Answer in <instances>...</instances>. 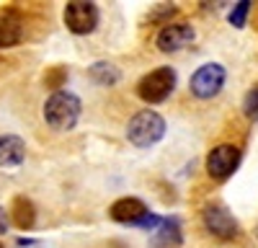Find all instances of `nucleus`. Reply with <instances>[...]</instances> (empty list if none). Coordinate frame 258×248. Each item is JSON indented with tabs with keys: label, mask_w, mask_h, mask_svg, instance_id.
Returning a JSON list of instances; mask_svg holds the SVG:
<instances>
[{
	"label": "nucleus",
	"mask_w": 258,
	"mask_h": 248,
	"mask_svg": "<svg viewBox=\"0 0 258 248\" xmlns=\"http://www.w3.org/2000/svg\"><path fill=\"white\" fill-rule=\"evenodd\" d=\"M197 39L191 24H165L158 34V49L160 52H178L183 47H188Z\"/></svg>",
	"instance_id": "nucleus-9"
},
{
	"label": "nucleus",
	"mask_w": 258,
	"mask_h": 248,
	"mask_svg": "<svg viewBox=\"0 0 258 248\" xmlns=\"http://www.w3.org/2000/svg\"><path fill=\"white\" fill-rule=\"evenodd\" d=\"M8 233V212L0 207V235H6Z\"/></svg>",
	"instance_id": "nucleus-19"
},
{
	"label": "nucleus",
	"mask_w": 258,
	"mask_h": 248,
	"mask_svg": "<svg viewBox=\"0 0 258 248\" xmlns=\"http://www.w3.org/2000/svg\"><path fill=\"white\" fill-rule=\"evenodd\" d=\"M0 248H3V245H0Z\"/></svg>",
	"instance_id": "nucleus-20"
},
{
	"label": "nucleus",
	"mask_w": 258,
	"mask_h": 248,
	"mask_svg": "<svg viewBox=\"0 0 258 248\" xmlns=\"http://www.w3.org/2000/svg\"><path fill=\"white\" fill-rule=\"evenodd\" d=\"M240 165V148L238 145H217V148H212L209 155H207V173L217 181H225L235 173V168Z\"/></svg>",
	"instance_id": "nucleus-5"
},
{
	"label": "nucleus",
	"mask_w": 258,
	"mask_h": 248,
	"mask_svg": "<svg viewBox=\"0 0 258 248\" xmlns=\"http://www.w3.org/2000/svg\"><path fill=\"white\" fill-rule=\"evenodd\" d=\"M243 114L248 119H258V86H253L248 93H245V101H243Z\"/></svg>",
	"instance_id": "nucleus-16"
},
{
	"label": "nucleus",
	"mask_w": 258,
	"mask_h": 248,
	"mask_svg": "<svg viewBox=\"0 0 258 248\" xmlns=\"http://www.w3.org/2000/svg\"><path fill=\"white\" fill-rule=\"evenodd\" d=\"M91 78L98 83V86H116L121 75L111 62H96V65H91Z\"/></svg>",
	"instance_id": "nucleus-14"
},
{
	"label": "nucleus",
	"mask_w": 258,
	"mask_h": 248,
	"mask_svg": "<svg viewBox=\"0 0 258 248\" xmlns=\"http://www.w3.org/2000/svg\"><path fill=\"white\" fill-rule=\"evenodd\" d=\"M80 109H83V103H80V98L75 93L54 91L47 98V103H44V121L57 132H68V130H73L78 124Z\"/></svg>",
	"instance_id": "nucleus-1"
},
{
	"label": "nucleus",
	"mask_w": 258,
	"mask_h": 248,
	"mask_svg": "<svg viewBox=\"0 0 258 248\" xmlns=\"http://www.w3.org/2000/svg\"><path fill=\"white\" fill-rule=\"evenodd\" d=\"M64 75H68V73H64L62 68H54V73H52V75H47V86H49V88H62Z\"/></svg>",
	"instance_id": "nucleus-18"
},
{
	"label": "nucleus",
	"mask_w": 258,
	"mask_h": 248,
	"mask_svg": "<svg viewBox=\"0 0 258 248\" xmlns=\"http://www.w3.org/2000/svg\"><path fill=\"white\" fill-rule=\"evenodd\" d=\"M163 135H165V119L153 109H142L126 124V140L132 142L135 148H142V150L160 142Z\"/></svg>",
	"instance_id": "nucleus-2"
},
{
	"label": "nucleus",
	"mask_w": 258,
	"mask_h": 248,
	"mask_svg": "<svg viewBox=\"0 0 258 248\" xmlns=\"http://www.w3.org/2000/svg\"><path fill=\"white\" fill-rule=\"evenodd\" d=\"M181 243V225L178 217H168L160 222V235L155 238V248H176Z\"/></svg>",
	"instance_id": "nucleus-13"
},
{
	"label": "nucleus",
	"mask_w": 258,
	"mask_h": 248,
	"mask_svg": "<svg viewBox=\"0 0 258 248\" xmlns=\"http://www.w3.org/2000/svg\"><path fill=\"white\" fill-rule=\"evenodd\" d=\"M26 160V142L18 135H0V168H18Z\"/></svg>",
	"instance_id": "nucleus-10"
},
{
	"label": "nucleus",
	"mask_w": 258,
	"mask_h": 248,
	"mask_svg": "<svg viewBox=\"0 0 258 248\" xmlns=\"http://www.w3.org/2000/svg\"><path fill=\"white\" fill-rule=\"evenodd\" d=\"M147 215V207L145 202L135 199V197H124L119 202L111 204V210H109V217L116 220V222H129V225H135L140 217Z\"/></svg>",
	"instance_id": "nucleus-11"
},
{
	"label": "nucleus",
	"mask_w": 258,
	"mask_h": 248,
	"mask_svg": "<svg viewBox=\"0 0 258 248\" xmlns=\"http://www.w3.org/2000/svg\"><path fill=\"white\" fill-rule=\"evenodd\" d=\"M160 222H163V217H158V215H150V212H147V215H145V217H140L135 225H137V227H142V230H150V233H153L155 227H160Z\"/></svg>",
	"instance_id": "nucleus-17"
},
{
	"label": "nucleus",
	"mask_w": 258,
	"mask_h": 248,
	"mask_svg": "<svg viewBox=\"0 0 258 248\" xmlns=\"http://www.w3.org/2000/svg\"><path fill=\"white\" fill-rule=\"evenodd\" d=\"M64 26L73 34L83 36L91 34L98 26V8L96 3H85V0H75V3L64 6Z\"/></svg>",
	"instance_id": "nucleus-6"
},
{
	"label": "nucleus",
	"mask_w": 258,
	"mask_h": 248,
	"mask_svg": "<svg viewBox=\"0 0 258 248\" xmlns=\"http://www.w3.org/2000/svg\"><path fill=\"white\" fill-rule=\"evenodd\" d=\"M248 13H250V0H240V3H235L232 11H230V24H232L235 29H243Z\"/></svg>",
	"instance_id": "nucleus-15"
},
{
	"label": "nucleus",
	"mask_w": 258,
	"mask_h": 248,
	"mask_svg": "<svg viewBox=\"0 0 258 248\" xmlns=\"http://www.w3.org/2000/svg\"><path fill=\"white\" fill-rule=\"evenodd\" d=\"M225 80H227V70L220 65V62H207V65H202L197 73L191 75L188 88H191V93L197 98L209 101V98H214L222 91Z\"/></svg>",
	"instance_id": "nucleus-4"
},
{
	"label": "nucleus",
	"mask_w": 258,
	"mask_h": 248,
	"mask_svg": "<svg viewBox=\"0 0 258 248\" xmlns=\"http://www.w3.org/2000/svg\"><path fill=\"white\" fill-rule=\"evenodd\" d=\"M202 222H204V227L212 233V235H217V238H235L240 233V227H238V220H235L232 215H230V210L227 207H222V204H209V207H204V212H202Z\"/></svg>",
	"instance_id": "nucleus-7"
},
{
	"label": "nucleus",
	"mask_w": 258,
	"mask_h": 248,
	"mask_svg": "<svg viewBox=\"0 0 258 248\" xmlns=\"http://www.w3.org/2000/svg\"><path fill=\"white\" fill-rule=\"evenodd\" d=\"M176 88V70L173 68H155L153 73H147L140 83H137V96L145 103H160L165 101Z\"/></svg>",
	"instance_id": "nucleus-3"
},
{
	"label": "nucleus",
	"mask_w": 258,
	"mask_h": 248,
	"mask_svg": "<svg viewBox=\"0 0 258 248\" xmlns=\"http://www.w3.org/2000/svg\"><path fill=\"white\" fill-rule=\"evenodd\" d=\"M26 36V18L16 8H0V49L16 47Z\"/></svg>",
	"instance_id": "nucleus-8"
},
{
	"label": "nucleus",
	"mask_w": 258,
	"mask_h": 248,
	"mask_svg": "<svg viewBox=\"0 0 258 248\" xmlns=\"http://www.w3.org/2000/svg\"><path fill=\"white\" fill-rule=\"evenodd\" d=\"M11 212H13L16 227H21V230H29V227H34V222H36V210H34V204H31L26 197H16Z\"/></svg>",
	"instance_id": "nucleus-12"
}]
</instances>
